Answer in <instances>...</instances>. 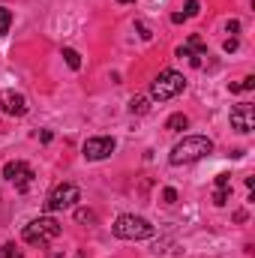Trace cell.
<instances>
[{
  "label": "cell",
  "instance_id": "cell-1",
  "mask_svg": "<svg viewBox=\"0 0 255 258\" xmlns=\"http://www.w3.org/2000/svg\"><path fill=\"white\" fill-rule=\"evenodd\" d=\"M207 153H213V141L207 135H186L183 141H177L171 147V165H189V162H198L204 159Z\"/></svg>",
  "mask_w": 255,
  "mask_h": 258
},
{
  "label": "cell",
  "instance_id": "cell-2",
  "mask_svg": "<svg viewBox=\"0 0 255 258\" xmlns=\"http://www.w3.org/2000/svg\"><path fill=\"white\" fill-rule=\"evenodd\" d=\"M183 87H186V78H183L180 72H174V69H162V72L153 78V84H150V96H153L156 102H168V99L180 96Z\"/></svg>",
  "mask_w": 255,
  "mask_h": 258
},
{
  "label": "cell",
  "instance_id": "cell-3",
  "mask_svg": "<svg viewBox=\"0 0 255 258\" xmlns=\"http://www.w3.org/2000/svg\"><path fill=\"white\" fill-rule=\"evenodd\" d=\"M111 231H114L120 240H147V237H153V225H150L144 216H135V213L117 216V222L111 225Z\"/></svg>",
  "mask_w": 255,
  "mask_h": 258
},
{
  "label": "cell",
  "instance_id": "cell-4",
  "mask_svg": "<svg viewBox=\"0 0 255 258\" xmlns=\"http://www.w3.org/2000/svg\"><path fill=\"white\" fill-rule=\"evenodd\" d=\"M60 231H63V228H60L57 219H51V216H39V219H33L30 225H24V240L33 243V246H45V243L57 240Z\"/></svg>",
  "mask_w": 255,
  "mask_h": 258
},
{
  "label": "cell",
  "instance_id": "cell-5",
  "mask_svg": "<svg viewBox=\"0 0 255 258\" xmlns=\"http://www.w3.org/2000/svg\"><path fill=\"white\" fill-rule=\"evenodd\" d=\"M78 198H81L78 186H72V183H60V186H54L51 195L45 198V210H48V213H54V210L75 207V201H78Z\"/></svg>",
  "mask_w": 255,
  "mask_h": 258
},
{
  "label": "cell",
  "instance_id": "cell-6",
  "mask_svg": "<svg viewBox=\"0 0 255 258\" xmlns=\"http://www.w3.org/2000/svg\"><path fill=\"white\" fill-rule=\"evenodd\" d=\"M114 147H117V141H114L111 135H96V138H87V141H84L81 153H84V159L99 162V159L111 156V153H114Z\"/></svg>",
  "mask_w": 255,
  "mask_h": 258
},
{
  "label": "cell",
  "instance_id": "cell-7",
  "mask_svg": "<svg viewBox=\"0 0 255 258\" xmlns=\"http://www.w3.org/2000/svg\"><path fill=\"white\" fill-rule=\"evenodd\" d=\"M3 177L9 180V183H15V189H21V192H27L30 189V183H33V168L27 165V162H6L3 165Z\"/></svg>",
  "mask_w": 255,
  "mask_h": 258
},
{
  "label": "cell",
  "instance_id": "cell-8",
  "mask_svg": "<svg viewBox=\"0 0 255 258\" xmlns=\"http://www.w3.org/2000/svg\"><path fill=\"white\" fill-rule=\"evenodd\" d=\"M231 126L237 132H252L255 129V105L252 102H240L231 108Z\"/></svg>",
  "mask_w": 255,
  "mask_h": 258
},
{
  "label": "cell",
  "instance_id": "cell-9",
  "mask_svg": "<svg viewBox=\"0 0 255 258\" xmlns=\"http://www.w3.org/2000/svg\"><path fill=\"white\" fill-rule=\"evenodd\" d=\"M0 111L12 114V117H21V114H27V99L15 90H0Z\"/></svg>",
  "mask_w": 255,
  "mask_h": 258
},
{
  "label": "cell",
  "instance_id": "cell-10",
  "mask_svg": "<svg viewBox=\"0 0 255 258\" xmlns=\"http://www.w3.org/2000/svg\"><path fill=\"white\" fill-rule=\"evenodd\" d=\"M186 126H189V117H186V114H171L168 123H165L168 132H180V129H186Z\"/></svg>",
  "mask_w": 255,
  "mask_h": 258
},
{
  "label": "cell",
  "instance_id": "cell-11",
  "mask_svg": "<svg viewBox=\"0 0 255 258\" xmlns=\"http://www.w3.org/2000/svg\"><path fill=\"white\" fill-rule=\"evenodd\" d=\"M129 111H132V114H147V111H150V105H147V99H144V96H135V99L129 102Z\"/></svg>",
  "mask_w": 255,
  "mask_h": 258
},
{
  "label": "cell",
  "instance_id": "cell-12",
  "mask_svg": "<svg viewBox=\"0 0 255 258\" xmlns=\"http://www.w3.org/2000/svg\"><path fill=\"white\" fill-rule=\"evenodd\" d=\"M63 57H66V66L69 69H81V54L75 48H63Z\"/></svg>",
  "mask_w": 255,
  "mask_h": 258
},
{
  "label": "cell",
  "instance_id": "cell-13",
  "mask_svg": "<svg viewBox=\"0 0 255 258\" xmlns=\"http://www.w3.org/2000/svg\"><path fill=\"white\" fill-rule=\"evenodd\" d=\"M228 198H231V186H216V192H213V204H228Z\"/></svg>",
  "mask_w": 255,
  "mask_h": 258
},
{
  "label": "cell",
  "instance_id": "cell-14",
  "mask_svg": "<svg viewBox=\"0 0 255 258\" xmlns=\"http://www.w3.org/2000/svg\"><path fill=\"white\" fill-rule=\"evenodd\" d=\"M0 258H24V255H21V249L15 243H3L0 246Z\"/></svg>",
  "mask_w": 255,
  "mask_h": 258
},
{
  "label": "cell",
  "instance_id": "cell-15",
  "mask_svg": "<svg viewBox=\"0 0 255 258\" xmlns=\"http://www.w3.org/2000/svg\"><path fill=\"white\" fill-rule=\"evenodd\" d=\"M75 219H78L81 225H84V222H87V225H93V222H96V213H93V210H84V207H81V210H75Z\"/></svg>",
  "mask_w": 255,
  "mask_h": 258
},
{
  "label": "cell",
  "instance_id": "cell-16",
  "mask_svg": "<svg viewBox=\"0 0 255 258\" xmlns=\"http://www.w3.org/2000/svg\"><path fill=\"white\" fill-rule=\"evenodd\" d=\"M9 24H12V12H9L6 6H0V36L9 30Z\"/></svg>",
  "mask_w": 255,
  "mask_h": 258
},
{
  "label": "cell",
  "instance_id": "cell-17",
  "mask_svg": "<svg viewBox=\"0 0 255 258\" xmlns=\"http://www.w3.org/2000/svg\"><path fill=\"white\" fill-rule=\"evenodd\" d=\"M255 87V75H246L240 84H231V93H240V90H252Z\"/></svg>",
  "mask_w": 255,
  "mask_h": 258
},
{
  "label": "cell",
  "instance_id": "cell-18",
  "mask_svg": "<svg viewBox=\"0 0 255 258\" xmlns=\"http://www.w3.org/2000/svg\"><path fill=\"white\" fill-rule=\"evenodd\" d=\"M192 15H198V0H189V3H186V12H183V18H192Z\"/></svg>",
  "mask_w": 255,
  "mask_h": 258
},
{
  "label": "cell",
  "instance_id": "cell-19",
  "mask_svg": "<svg viewBox=\"0 0 255 258\" xmlns=\"http://www.w3.org/2000/svg\"><path fill=\"white\" fill-rule=\"evenodd\" d=\"M162 198H165V204H174V201H177V192H174V189H165Z\"/></svg>",
  "mask_w": 255,
  "mask_h": 258
},
{
  "label": "cell",
  "instance_id": "cell-20",
  "mask_svg": "<svg viewBox=\"0 0 255 258\" xmlns=\"http://www.w3.org/2000/svg\"><path fill=\"white\" fill-rule=\"evenodd\" d=\"M216 186H231V177L228 174H216Z\"/></svg>",
  "mask_w": 255,
  "mask_h": 258
},
{
  "label": "cell",
  "instance_id": "cell-21",
  "mask_svg": "<svg viewBox=\"0 0 255 258\" xmlns=\"http://www.w3.org/2000/svg\"><path fill=\"white\" fill-rule=\"evenodd\" d=\"M225 51H237V39H225Z\"/></svg>",
  "mask_w": 255,
  "mask_h": 258
},
{
  "label": "cell",
  "instance_id": "cell-22",
  "mask_svg": "<svg viewBox=\"0 0 255 258\" xmlns=\"http://www.w3.org/2000/svg\"><path fill=\"white\" fill-rule=\"evenodd\" d=\"M117 3H135V0H117Z\"/></svg>",
  "mask_w": 255,
  "mask_h": 258
},
{
  "label": "cell",
  "instance_id": "cell-23",
  "mask_svg": "<svg viewBox=\"0 0 255 258\" xmlns=\"http://www.w3.org/2000/svg\"><path fill=\"white\" fill-rule=\"evenodd\" d=\"M78 258H84V255H78Z\"/></svg>",
  "mask_w": 255,
  "mask_h": 258
}]
</instances>
